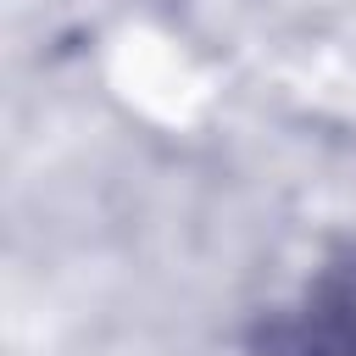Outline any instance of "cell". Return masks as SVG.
<instances>
[{"label": "cell", "instance_id": "6da1fadb", "mask_svg": "<svg viewBox=\"0 0 356 356\" xmlns=\"http://www.w3.org/2000/svg\"><path fill=\"white\" fill-rule=\"evenodd\" d=\"M267 356H356V250L334 256L300 295V306L273 323Z\"/></svg>", "mask_w": 356, "mask_h": 356}]
</instances>
